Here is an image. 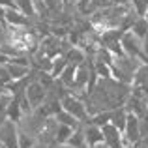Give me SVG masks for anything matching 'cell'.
Instances as JSON below:
<instances>
[{
	"label": "cell",
	"mask_w": 148,
	"mask_h": 148,
	"mask_svg": "<svg viewBox=\"0 0 148 148\" xmlns=\"http://www.w3.org/2000/svg\"><path fill=\"white\" fill-rule=\"evenodd\" d=\"M124 139H126L127 145H137L141 141V126H139V116L127 112V122H126V127H124Z\"/></svg>",
	"instance_id": "obj_7"
},
{
	"label": "cell",
	"mask_w": 148,
	"mask_h": 148,
	"mask_svg": "<svg viewBox=\"0 0 148 148\" xmlns=\"http://www.w3.org/2000/svg\"><path fill=\"white\" fill-rule=\"evenodd\" d=\"M11 101V94L8 92V88L0 90V126L8 120V105Z\"/></svg>",
	"instance_id": "obj_15"
},
{
	"label": "cell",
	"mask_w": 148,
	"mask_h": 148,
	"mask_svg": "<svg viewBox=\"0 0 148 148\" xmlns=\"http://www.w3.org/2000/svg\"><path fill=\"white\" fill-rule=\"evenodd\" d=\"M0 145H4L6 148H19V126L11 120L0 126Z\"/></svg>",
	"instance_id": "obj_4"
},
{
	"label": "cell",
	"mask_w": 148,
	"mask_h": 148,
	"mask_svg": "<svg viewBox=\"0 0 148 148\" xmlns=\"http://www.w3.org/2000/svg\"><path fill=\"white\" fill-rule=\"evenodd\" d=\"M6 69L10 73L11 81H17V79H23L30 73V68L28 66H19V64H13V62H8L6 64Z\"/></svg>",
	"instance_id": "obj_13"
},
{
	"label": "cell",
	"mask_w": 148,
	"mask_h": 148,
	"mask_svg": "<svg viewBox=\"0 0 148 148\" xmlns=\"http://www.w3.org/2000/svg\"><path fill=\"white\" fill-rule=\"evenodd\" d=\"M8 62H10V56H8V54H4L2 51H0V66H6Z\"/></svg>",
	"instance_id": "obj_26"
},
{
	"label": "cell",
	"mask_w": 148,
	"mask_h": 148,
	"mask_svg": "<svg viewBox=\"0 0 148 148\" xmlns=\"http://www.w3.org/2000/svg\"><path fill=\"white\" fill-rule=\"evenodd\" d=\"M25 96H26V99H28V103L32 105V109H38L40 105H43L45 98H47V88L36 79V81H32V83L26 86Z\"/></svg>",
	"instance_id": "obj_5"
},
{
	"label": "cell",
	"mask_w": 148,
	"mask_h": 148,
	"mask_svg": "<svg viewBox=\"0 0 148 148\" xmlns=\"http://www.w3.org/2000/svg\"><path fill=\"white\" fill-rule=\"evenodd\" d=\"M75 69H77V66L68 64V66H66V69L60 73V77H58V81H60L64 86H68V90L73 86V83H75Z\"/></svg>",
	"instance_id": "obj_16"
},
{
	"label": "cell",
	"mask_w": 148,
	"mask_h": 148,
	"mask_svg": "<svg viewBox=\"0 0 148 148\" xmlns=\"http://www.w3.org/2000/svg\"><path fill=\"white\" fill-rule=\"evenodd\" d=\"M36 141H38V139L34 137V135L19 130V148H32L34 145H36Z\"/></svg>",
	"instance_id": "obj_21"
},
{
	"label": "cell",
	"mask_w": 148,
	"mask_h": 148,
	"mask_svg": "<svg viewBox=\"0 0 148 148\" xmlns=\"http://www.w3.org/2000/svg\"><path fill=\"white\" fill-rule=\"evenodd\" d=\"M64 56H66V60H68V64H71V66H79V64H83V62L86 60V53H84V49L77 47V45H73Z\"/></svg>",
	"instance_id": "obj_11"
},
{
	"label": "cell",
	"mask_w": 148,
	"mask_h": 148,
	"mask_svg": "<svg viewBox=\"0 0 148 148\" xmlns=\"http://www.w3.org/2000/svg\"><path fill=\"white\" fill-rule=\"evenodd\" d=\"M94 69H96V73H98L99 79H109V77H112L111 66L103 64V62H96V60H94Z\"/></svg>",
	"instance_id": "obj_22"
},
{
	"label": "cell",
	"mask_w": 148,
	"mask_h": 148,
	"mask_svg": "<svg viewBox=\"0 0 148 148\" xmlns=\"http://www.w3.org/2000/svg\"><path fill=\"white\" fill-rule=\"evenodd\" d=\"M111 2L116 4V6H126V8L131 6V0H111Z\"/></svg>",
	"instance_id": "obj_25"
},
{
	"label": "cell",
	"mask_w": 148,
	"mask_h": 148,
	"mask_svg": "<svg viewBox=\"0 0 148 148\" xmlns=\"http://www.w3.org/2000/svg\"><path fill=\"white\" fill-rule=\"evenodd\" d=\"M126 148H135V145H130V146H126Z\"/></svg>",
	"instance_id": "obj_31"
},
{
	"label": "cell",
	"mask_w": 148,
	"mask_h": 148,
	"mask_svg": "<svg viewBox=\"0 0 148 148\" xmlns=\"http://www.w3.org/2000/svg\"><path fill=\"white\" fill-rule=\"evenodd\" d=\"M133 2H137V0H131V4H133Z\"/></svg>",
	"instance_id": "obj_33"
},
{
	"label": "cell",
	"mask_w": 148,
	"mask_h": 148,
	"mask_svg": "<svg viewBox=\"0 0 148 148\" xmlns=\"http://www.w3.org/2000/svg\"><path fill=\"white\" fill-rule=\"evenodd\" d=\"M66 66H68V60H66V56H56L53 58V68H51V75L54 77V79H58L60 77V73L66 69Z\"/></svg>",
	"instance_id": "obj_19"
},
{
	"label": "cell",
	"mask_w": 148,
	"mask_h": 148,
	"mask_svg": "<svg viewBox=\"0 0 148 148\" xmlns=\"http://www.w3.org/2000/svg\"><path fill=\"white\" fill-rule=\"evenodd\" d=\"M131 32H133L137 38H141V40H143V38L148 34V19L139 15V17L135 19V23L131 25Z\"/></svg>",
	"instance_id": "obj_18"
},
{
	"label": "cell",
	"mask_w": 148,
	"mask_h": 148,
	"mask_svg": "<svg viewBox=\"0 0 148 148\" xmlns=\"http://www.w3.org/2000/svg\"><path fill=\"white\" fill-rule=\"evenodd\" d=\"M15 8L21 13H25L28 19H36V10H34V0H15Z\"/></svg>",
	"instance_id": "obj_17"
},
{
	"label": "cell",
	"mask_w": 148,
	"mask_h": 148,
	"mask_svg": "<svg viewBox=\"0 0 148 148\" xmlns=\"http://www.w3.org/2000/svg\"><path fill=\"white\" fill-rule=\"evenodd\" d=\"M145 62H141L139 58H133V56H114L112 60V66H111V73H112V79L120 81L124 84H131L133 81V73L137 71V68Z\"/></svg>",
	"instance_id": "obj_1"
},
{
	"label": "cell",
	"mask_w": 148,
	"mask_h": 148,
	"mask_svg": "<svg viewBox=\"0 0 148 148\" xmlns=\"http://www.w3.org/2000/svg\"><path fill=\"white\" fill-rule=\"evenodd\" d=\"M92 148H109L105 143H99V145H96V146H92Z\"/></svg>",
	"instance_id": "obj_30"
},
{
	"label": "cell",
	"mask_w": 148,
	"mask_h": 148,
	"mask_svg": "<svg viewBox=\"0 0 148 148\" xmlns=\"http://www.w3.org/2000/svg\"><path fill=\"white\" fill-rule=\"evenodd\" d=\"M83 130H84V139H86V143H88V146H96V145H99V143H103V130H101L99 126H96V124H84L83 126Z\"/></svg>",
	"instance_id": "obj_9"
},
{
	"label": "cell",
	"mask_w": 148,
	"mask_h": 148,
	"mask_svg": "<svg viewBox=\"0 0 148 148\" xmlns=\"http://www.w3.org/2000/svg\"><path fill=\"white\" fill-rule=\"evenodd\" d=\"M30 21L32 19L21 13L15 6L6 8V26H30Z\"/></svg>",
	"instance_id": "obj_8"
},
{
	"label": "cell",
	"mask_w": 148,
	"mask_h": 148,
	"mask_svg": "<svg viewBox=\"0 0 148 148\" xmlns=\"http://www.w3.org/2000/svg\"><path fill=\"white\" fill-rule=\"evenodd\" d=\"M51 148H71V146L68 143H54V145H51Z\"/></svg>",
	"instance_id": "obj_27"
},
{
	"label": "cell",
	"mask_w": 148,
	"mask_h": 148,
	"mask_svg": "<svg viewBox=\"0 0 148 148\" xmlns=\"http://www.w3.org/2000/svg\"><path fill=\"white\" fill-rule=\"evenodd\" d=\"M62 109L68 111L69 114H73L81 124H90V114L86 111V103H84L83 98H77L73 94H68L64 99H62Z\"/></svg>",
	"instance_id": "obj_2"
},
{
	"label": "cell",
	"mask_w": 148,
	"mask_h": 148,
	"mask_svg": "<svg viewBox=\"0 0 148 148\" xmlns=\"http://www.w3.org/2000/svg\"><path fill=\"white\" fill-rule=\"evenodd\" d=\"M73 133V127L66 126V124H58V130H56V143H68L69 137Z\"/></svg>",
	"instance_id": "obj_20"
},
{
	"label": "cell",
	"mask_w": 148,
	"mask_h": 148,
	"mask_svg": "<svg viewBox=\"0 0 148 148\" xmlns=\"http://www.w3.org/2000/svg\"><path fill=\"white\" fill-rule=\"evenodd\" d=\"M0 148H6V146H4V145H0Z\"/></svg>",
	"instance_id": "obj_32"
},
{
	"label": "cell",
	"mask_w": 148,
	"mask_h": 148,
	"mask_svg": "<svg viewBox=\"0 0 148 148\" xmlns=\"http://www.w3.org/2000/svg\"><path fill=\"white\" fill-rule=\"evenodd\" d=\"M54 118L58 120V124H66V126H69V127H73V130H77V127H81L83 124L79 122V120L75 118L73 114H69L68 111H64V109H60V111L54 114Z\"/></svg>",
	"instance_id": "obj_14"
},
{
	"label": "cell",
	"mask_w": 148,
	"mask_h": 148,
	"mask_svg": "<svg viewBox=\"0 0 148 148\" xmlns=\"http://www.w3.org/2000/svg\"><path fill=\"white\" fill-rule=\"evenodd\" d=\"M126 122H127V109L124 107H118L114 109V111L111 112V124L114 127H118L120 131H124V127H126Z\"/></svg>",
	"instance_id": "obj_10"
},
{
	"label": "cell",
	"mask_w": 148,
	"mask_h": 148,
	"mask_svg": "<svg viewBox=\"0 0 148 148\" xmlns=\"http://www.w3.org/2000/svg\"><path fill=\"white\" fill-rule=\"evenodd\" d=\"M0 90H2V88H0Z\"/></svg>",
	"instance_id": "obj_34"
},
{
	"label": "cell",
	"mask_w": 148,
	"mask_h": 148,
	"mask_svg": "<svg viewBox=\"0 0 148 148\" xmlns=\"http://www.w3.org/2000/svg\"><path fill=\"white\" fill-rule=\"evenodd\" d=\"M11 83V77L8 73L6 66H0V88H6V84Z\"/></svg>",
	"instance_id": "obj_23"
},
{
	"label": "cell",
	"mask_w": 148,
	"mask_h": 148,
	"mask_svg": "<svg viewBox=\"0 0 148 148\" xmlns=\"http://www.w3.org/2000/svg\"><path fill=\"white\" fill-rule=\"evenodd\" d=\"M101 130H103V143L109 148H126V146H130L126 143V139H124V133L118 127H114L112 124H107V126H103Z\"/></svg>",
	"instance_id": "obj_6"
},
{
	"label": "cell",
	"mask_w": 148,
	"mask_h": 148,
	"mask_svg": "<svg viewBox=\"0 0 148 148\" xmlns=\"http://www.w3.org/2000/svg\"><path fill=\"white\" fill-rule=\"evenodd\" d=\"M120 43H122V49H124V53H126L127 56L139 58L141 62H145V64H146L145 51H143V40H141V38H137L131 30H127V32L122 34Z\"/></svg>",
	"instance_id": "obj_3"
},
{
	"label": "cell",
	"mask_w": 148,
	"mask_h": 148,
	"mask_svg": "<svg viewBox=\"0 0 148 148\" xmlns=\"http://www.w3.org/2000/svg\"><path fill=\"white\" fill-rule=\"evenodd\" d=\"M32 148H51V145H45V143H41V141H36V145H34Z\"/></svg>",
	"instance_id": "obj_28"
},
{
	"label": "cell",
	"mask_w": 148,
	"mask_h": 148,
	"mask_svg": "<svg viewBox=\"0 0 148 148\" xmlns=\"http://www.w3.org/2000/svg\"><path fill=\"white\" fill-rule=\"evenodd\" d=\"M143 51H145V58H146V64H148V34L143 38Z\"/></svg>",
	"instance_id": "obj_24"
},
{
	"label": "cell",
	"mask_w": 148,
	"mask_h": 148,
	"mask_svg": "<svg viewBox=\"0 0 148 148\" xmlns=\"http://www.w3.org/2000/svg\"><path fill=\"white\" fill-rule=\"evenodd\" d=\"M4 32H6V25H4V23H0V38L4 36Z\"/></svg>",
	"instance_id": "obj_29"
},
{
	"label": "cell",
	"mask_w": 148,
	"mask_h": 148,
	"mask_svg": "<svg viewBox=\"0 0 148 148\" xmlns=\"http://www.w3.org/2000/svg\"><path fill=\"white\" fill-rule=\"evenodd\" d=\"M23 114H25V112H23V109H21L19 99L15 98V96H11V101H10V105H8V120L19 124L21 118H23Z\"/></svg>",
	"instance_id": "obj_12"
}]
</instances>
